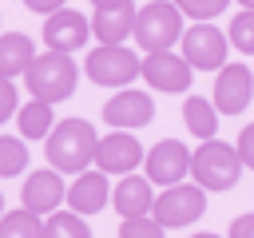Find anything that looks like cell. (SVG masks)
<instances>
[{
  "label": "cell",
  "instance_id": "obj_16",
  "mask_svg": "<svg viewBox=\"0 0 254 238\" xmlns=\"http://www.w3.org/2000/svg\"><path fill=\"white\" fill-rule=\"evenodd\" d=\"M111 206L119 210V218H147V214L155 210L151 178H147V175H123L119 186L111 190Z\"/></svg>",
  "mask_w": 254,
  "mask_h": 238
},
{
  "label": "cell",
  "instance_id": "obj_6",
  "mask_svg": "<svg viewBox=\"0 0 254 238\" xmlns=\"http://www.w3.org/2000/svg\"><path fill=\"white\" fill-rule=\"evenodd\" d=\"M202 210H206V190H202L198 182H179V186H167V190L155 198L151 218H155L159 226L175 230V226H190V222H198Z\"/></svg>",
  "mask_w": 254,
  "mask_h": 238
},
{
  "label": "cell",
  "instance_id": "obj_19",
  "mask_svg": "<svg viewBox=\"0 0 254 238\" xmlns=\"http://www.w3.org/2000/svg\"><path fill=\"white\" fill-rule=\"evenodd\" d=\"M183 123H187L190 135H198V139L206 143V139H214V131H218V107H214L210 99H202V95H187V103H183Z\"/></svg>",
  "mask_w": 254,
  "mask_h": 238
},
{
  "label": "cell",
  "instance_id": "obj_27",
  "mask_svg": "<svg viewBox=\"0 0 254 238\" xmlns=\"http://www.w3.org/2000/svg\"><path fill=\"white\" fill-rule=\"evenodd\" d=\"M12 115H20V91H16L12 79L0 75V123H8Z\"/></svg>",
  "mask_w": 254,
  "mask_h": 238
},
{
  "label": "cell",
  "instance_id": "obj_17",
  "mask_svg": "<svg viewBox=\"0 0 254 238\" xmlns=\"http://www.w3.org/2000/svg\"><path fill=\"white\" fill-rule=\"evenodd\" d=\"M135 4H119V8H95L91 16V36L99 44H123L127 36H135Z\"/></svg>",
  "mask_w": 254,
  "mask_h": 238
},
{
  "label": "cell",
  "instance_id": "obj_24",
  "mask_svg": "<svg viewBox=\"0 0 254 238\" xmlns=\"http://www.w3.org/2000/svg\"><path fill=\"white\" fill-rule=\"evenodd\" d=\"M230 44L238 48V52H246V56H254V8H242L234 20H230Z\"/></svg>",
  "mask_w": 254,
  "mask_h": 238
},
{
  "label": "cell",
  "instance_id": "obj_23",
  "mask_svg": "<svg viewBox=\"0 0 254 238\" xmlns=\"http://www.w3.org/2000/svg\"><path fill=\"white\" fill-rule=\"evenodd\" d=\"M28 167V143L20 135H0V178H12Z\"/></svg>",
  "mask_w": 254,
  "mask_h": 238
},
{
  "label": "cell",
  "instance_id": "obj_10",
  "mask_svg": "<svg viewBox=\"0 0 254 238\" xmlns=\"http://www.w3.org/2000/svg\"><path fill=\"white\" fill-rule=\"evenodd\" d=\"M143 79H147L155 91L179 95V91L190 87L194 67H190L179 52H151V56H143Z\"/></svg>",
  "mask_w": 254,
  "mask_h": 238
},
{
  "label": "cell",
  "instance_id": "obj_34",
  "mask_svg": "<svg viewBox=\"0 0 254 238\" xmlns=\"http://www.w3.org/2000/svg\"><path fill=\"white\" fill-rule=\"evenodd\" d=\"M0 218H4V194H0Z\"/></svg>",
  "mask_w": 254,
  "mask_h": 238
},
{
  "label": "cell",
  "instance_id": "obj_5",
  "mask_svg": "<svg viewBox=\"0 0 254 238\" xmlns=\"http://www.w3.org/2000/svg\"><path fill=\"white\" fill-rule=\"evenodd\" d=\"M83 71H87L91 83H99V87H119V91H123L135 75H143V60H139L131 48H123V44H99V48L87 52Z\"/></svg>",
  "mask_w": 254,
  "mask_h": 238
},
{
  "label": "cell",
  "instance_id": "obj_12",
  "mask_svg": "<svg viewBox=\"0 0 254 238\" xmlns=\"http://www.w3.org/2000/svg\"><path fill=\"white\" fill-rule=\"evenodd\" d=\"M20 198H24V210H32V214H40V218L56 214V210H60V202H67L64 175H60V171H52V167H44V171H32V175L24 178V190H20Z\"/></svg>",
  "mask_w": 254,
  "mask_h": 238
},
{
  "label": "cell",
  "instance_id": "obj_9",
  "mask_svg": "<svg viewBox=\"0 0 254 238\" xmlns=\"http://www.w3.org/2000/svg\"><path fill=\"white\" fill-rule=\"evenodd\" d=\"M147 159V151L139 147V139L135 135H127V131H111V135H99V143H95V171H103V175H131L139 163Z\"/></svg>",
  "mask_w": 254,
  "mask_h": 238
},
{
  "label": "cell",
  "instance_id": "obj_7",
  "mask_svg": "<svg viewBox=\"0 0 254 238\" xmlns=\"http://www.w3.org/2000/svg\"><path fill=\"white\" fill-rule=\"evenodd\" d=\"M226 44H230V36L218 32L214 24H194V28L183 32V40H179L183 52L179 56L194 71H222L226 67Z\"/></svg>",
  "mask_w": 254,
  "mask_h": 238
},
{
  "label": "cell",
  "instance_id": "obj_1",
  "mask_svg": "<svg viewBox=\"0 0 254 238\" xmlns=\"http://www.w3.org/2000/svg\"><path fill=\"white\" fill-rule=\"evenodd\" d=\"M95 127L79 115L71 119H60L52 127V135L44 139V151H48V167L60 171V175H83L87 163H95Z\"/></svg>",
  "mask_w": 254,
  "mask_h": 238
},
{
  "label": "cell",
  "instance_id": "obj_13",
  "mask_svg": "<svg viewBox=\"0 0 254 238\" xmlns=\"http://www.w3.org/2000/svg\"><path fill=\"white\" fill-rule=\"evenodd\" d=\"M254 99V71L246 63H226L214 75V107L218 115H238Z\"/></svg>",
  "mask_w": 254,
  "mask_h": 238
},
{
  "label": "cell",
  "instance_id": "obj_22",
  "mask_svg": "<svg viewBox=\"0 0 254 238\" xmlns=\"http://www.w3.org/2000/svg\"><path fill=\"white\" fill-rule=\"evenodd\" d=\"M44 238H91V230L75 210H56L44 218Z\"/></svg>",
  "mask_w": 254,
  "mask_h": 238
},
{
  "label": "cell",
  "instance_id": "obj_21",
  "mask_svg": "<svg viewBox=\"0 0 254 238\" xmlns=\"http://www.w3.org/2000/svg\"><path fill=\"white\" fill-rule=\"evenodd\" d=\"M0 238H44V218L32 210H8L0 218Z\"/></svg>",
  "mask_w": 254,
  "mask_h": 238
},
{
  "label": "cell",
  "instance_id": "obj_2",
  "mask_svg": "<svg viewBox=\"0 0 254 238\" xmlns=\"http://www.w3.org/2000/svg\"><path fill=\"white\" fill-rule=\"evenodd\" d=\"M28 95L32 99H44V103H60L75 91V79H79V67L67 52H44L32 60L28 67Z\"/></svg>",
  "mask_w": 254,
  "mask_h": 238
},
{
  "label": "cell",
  "instance_id": "obj_31",
  "mask_svg": "<svg viewBox=\"0 0 254 238\" xmlns=\"http://www.w3.org/2000/svg\"><path fill=\"white\" fill-rule=\"evenodd\" d=\"M119 4H131V0H91V8H119Z\"/></svg>",
  "mask_w": 254,
  "mask_h": 238
},
{
  "label": "cell",
  "instance_id": "obj_11",
  "mask_svg": "<svg viewBox=\"0 0 254 238\" xmlns=\"http://www.w3.org/2000/svg\"><path fill=\"white\" fill-rule=\"evenodd\" d=\"M103 119H107V127H115V131H135V127H147V123L155 119V103H151L147 91L123 87V91H115V95L103 103Z\"/></svg>",
  "mask_w": 254,
  "mask_h": 238
},
{
  "label": "cell",
  "instance_id": "obj_15",
  "mask_svg": "<svg viewBox=\"0 0 254 238\" xmlns=\"http://www.w3.org/2000/svg\"><path fill=\"white\" fill-rule=\"evenodd\" d=\"M107 202H111V182H107L103 171H83L67 186V210H75L79 218L83 214H99Z\"/></svg>",
  "mask_w": 254,
  "mask_h": 238
},
{
  "label": "cell",
  "instance_id": "obj_28",
  "mask_svg": "<svg viewBox=\"0 0 254 238\" xmlns=\"http://www.w3.org/2000/svg\"><path fill=\"white\" fill-rule=\"evenodd\" d=\"M238 155H242V167H250L254 171V123L250 127H242V135H238Z\"/></svg>",
  "mask_w": 254,
  "mask_h": 238
},
{
  "label": "cell",
  "instance_id": "obj_29",
  "mask_svg": "<svg viewBox=\"0 0 254 238\" xmlns=\"http://www.w3.org/2000/svg\"><path fill=\"white\" fill-rule=\"evenodd\" d=\"M230 238H254V214H238L230 222Z\"/></svg>",
  "mask_w": 254,
  "mask_h": 238
},
{
  "label": "cell",
  "instance_id": "obj_14",
  "mask_svg": "<svg viewBox=\"0 0 254 238\" xmlns=\"http://www.w3.org/2000/svg\"><path fill=\"white\" fill-rule=\"evenodd\" d=\"M87 36H91V24L75 8H60V12H52L44 20V44H48V52H67L71 56L75 48L87 44Z\"/></svg>",
  "mask_w": 254,
  "mask_h": 238
},
{
  "label": "cell",
  "instance_id": "obj_8",
  "mask_svg": "<svg viewBox=\"0 0 254 238\" xmlns=\"http://www.w3.org/2000/svg\"><path fill=\"white\" fill-rule=\"evenodd\" d=\"M190 155H194V151H187V143H179V139L155 143V147L147 151V159H143L147 178L159 182L163 190H167V186H179V182L190 175Z\"/></svg>",
  "mask_w": 254,
  "mask_h": 238
},
{
  "label": "cell",
  "instance_id": "obj_3",
  "mask_svg": "<svg viewBox=\"0 0 254 238\" xmlns=\"http://www.w3.org/2000/svg\"><path fill=\"white\" fill-rule=\"evenodd\" d=\"M242 155L238 147L222 143V139H206L194 155H190V175L202 190H230L242 178Z\"/></svg>",
  "mask_w": 254,
  "mask_h": 238
},
{
  "label": "cell",
  "instance_id": "obj_4",
  "mask_svg": "<svg viewBox=\"0 0 254 238\" xmlns=\"http://www.w3.org/2000/svg\"><path fill=\"white\" fill-rule=\"evenodd\" d=\"M183 40V12L175 8V0H151L139 8L135 16V44L151 56V52H171Z\"/></svg>",
  "mask_w": 254,
  "mask_h": 238
},
{
  "label": "cell",
  "instance_id": "obj_26",
  "mask_svg": "<svg viewBox=\"0 0 254 238\" xmlns=\"http://www.w3.org/2000/svg\"><path fill=\"white\" fill-rule=\"evenodd\" d=\"M119 238H167V226H159L151 214L147 218H123Z\"/></svg>",
  "mask_w": 254,
  "mask_h": 238
},
{
  "label": "cell",
  "instance_id": "obj_20",
  "mask_svg": "<svg viewBox=\"0 0 254 238\" xmlns=\"http://www.w3.org/2000/svg\"><path fill=\"white\" fill-rule=\"evenodd\" d=\"M16 123H20V135H28V139H48L52 127H56L52 103H44V99H28V103H20Z\"/></svg>",
  "mask_w": 254,
  "mask_h": 238
},
{
  "label": "cell",
  "instance_id": "obj_32",
  "mask_svg": "<svg viewBox=\"0 0 254 238\" xmlns=\"http://www.w3.org/2000/svg\"><path fill=\"white\" fill-rule=\"evenodd\" d=\"M190 238H218V234H206V230H202V234H190Z\"/></svg>",
  "mask_w": 254,
  "mask_h": 238
},
{
  "label": "cell",
  "instance_id": "obj_33",
  "mask_svg": "<svg viewBox=\"0 0 254 238\" xmlns=\"http://www.w3.org/2000/svg\"><path fill=\"white\" fill-rule=\"evenodd\" d=\"M238 4H242V8H254V0H238Z\"/></svg>",
  "mask_w": 254,
  "mask_h": 238
},
{
  "label": "cell",
  "instance_id": "obj_18",
  "mask_svg": "<svg viewBox=\"0 0 254 238\" xmlns=\"http://www.w3.org/2000/svg\"><path fill=\"white\" fill-rule=\"evenodd\" d=\"M32 60H36V44H32L24 32H4V36H0V75H4V79L28 75Z\"/></svg>",
  "mask_w": 254,
  "mask_h": 238
},
{
  "label": "cell",
  "instance_id": "obj_25",
  "mask_svg": "<svg viewBox=\"0 0 254 238\" xmlns=\"http://www.w3.org/2000/svg\"><path fill=\"white\" fill-rule=\"evenodd\" d=\"M226 4H230V0H175V8H179L183 16H190L194 24H210L214 16L226 12Z\"/></svg>",
  "mask_w": 254,
  "mask_h": 238
},
{
  "label": "cell",
  "instance_id": "obj_30",
  "mask_svg": "<svg viewBox=\"0 0 254 238\" xmlns=\"http://www.w3.org/2000/svg\"><path fill=\"white\" fill-rule=\"evenodd\" d=\"M67 0H24V8L28 12H44V16H52V12H60Z\"/></svg>",
  "mask_w": 254,
  "mask_h": 238
}]
</instances>
